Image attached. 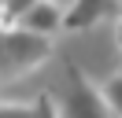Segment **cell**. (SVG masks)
I'll list each match as a JSON object with an SVG mask.
<instances>
[{"instance_id":"1","label":"cell","mask_w":122,"mask_h":118,"mask_svg":"<svg viewBox=\"0 0 122 118\" xmlns=\"http://www.w3.org/2000/svg\"><path fill=\"white\" fill-rule=\"evenodd\" d=\"M52 55V37H37L22 26H0V81L22 78Z\"/></svg>"},{"instance_id":"2","label":"cell","mask_w":122,"mask_h":118,"mask_svg":"<svg viewBox=\"0 0 122 118\" xmlns=\"http://www.w3.org/2000/svg\"><path fill=\"white\" fill-rule=\"evenodd\" d=\"M52 100H56L59 118H118L111 111V103H107L104 88H96L78 66H67L63 85H59V92Z\"/></svg>"},{"instance_id":"3","label":"cell","mask_w":122,"mask_h":118,"mask_svg":"<svg viewBox=\"0 0 122 118\" xmlns=\"http://www.w3.org/2000/svg\"><path fill=\"white\" fill-rule=\"evenodd\" d=\"M15 26L30 30V33H37V37H52V33H59V30L67 26V11H63L56 0H30V4L22 7V15H19Z\"/></svg>"},{"instance_id":"4","label":"cell","mask_w":122,"mask_h":118,"mask_svg":"<svg viewBox=\"0 0 122 118\" xmlns=\"http://www.w3.org/2000/svg\"><path fill=\"white\" fill-rule=\"evenodd\" d=\"M111 7H118V4H115V0H70L67 26L70 30H89V26H96Z\"/></svg>"},{"instance_id":"5","label":"cell","mask_w":122,"mask_h":118,"mask_svg":"<svg viewBox=\"0 0 122 118\" xmlns=\"http://www.w3.org/2000/svg\"><path fill=\"white\" fill-rule=\"evenodd\" d=\"M104 96H107V103H111V111L122 118V70L107 78V85H104Z\"/></svg>"},{"instance_id":"6","label":"cell","mask_w":122,"mask_h":118,"mask_svg":"<svg viewBox=\"0 0 122 118\" xmlns=\"http://www.w3.org/2000/svg\"><path fill=\"white\" fill-rule=\"evenodd\" d=\"M0 118H33V103H0Z\"/></svg>"},{"instance_id":"7","label":"cell","mask_w":122,"mask_h":118,"mask_svg":"<svg viewBox=\"0 0 122 118\" xmlns=\"http://www.w3.org/2000/svg\"><path fill=\"white\" fill-rule=\"evenodd\" d=\"M33 118H59V111H56V100H52V92H45L37 103H33Z\"/></svg>"},{"instance_id":"8","label":"cell","mask_w":122,"mask_h":118,"mask_svg":"<svg viewBox=\"0 0 122 118\" xmlns=\"http://www.w3.org/2000/svg\"><path fill=\"white\" fill-rule=\"evenodd\" d=\"M115 41H118V52H122V19H118V26H115Z\"/></svg>"},{"instance_id":"9","label":"cell","mask_w":122,"mask_h":118,"mask_svg":"<svg viewBox=\"0 0 122 118\" xmlns=\"http://www.w3.org/2000/svg\"><path fill=\"white\" fill-rule=\"evenodd\" d=\"M115 4H118V11H122V0H115Z\"/></svg>"}]
</instances>
